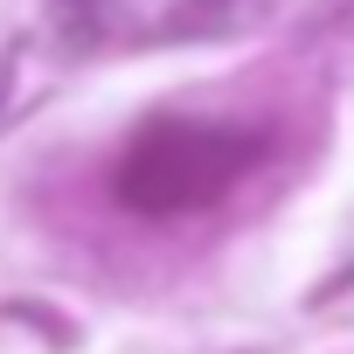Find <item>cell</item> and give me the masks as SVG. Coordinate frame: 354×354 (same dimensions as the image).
Returning <instances> with one entry per match:
<instances>
[{"label": "cell", "instance_id": "6da1fadb", "mask_svg": "<svg viewBox=\"0 0 354 354\" xmlns=\"http://www.w3.org/2000/svg\"><path fill=\"white\" fill-rule=\"evenodd\" d=\"M264 153L257 132L243 125H195V118H160L146 125L125 160H118V202L139 209V216H188V209H209L236 174Z\"/></svg>", "mask_w": 354, "mask_h": 354}, {"label": "cell", "instance_id": "7a4b0ae2", "mask_svg": "<svg viewBox=\"0 0 354 354\" xmlns=\"http://www.w3.org/2000/svg\"><path fill=\"white\" fill-rule=\"evenodd\" d=\"M250 0H181L167 21H160V42H188V35H230L243 28Z\"/></svg>", "mask_w": 354, "mask_h": 354}, {"label": "cell", "instance_id": "3957f363", "mask_svg": "<svg viewBox=\"0 0 354 354\" xmlns=\"http://www.w3.org/2000/svg\"><path fill=\"white\" fill-rule=\"evenodd\" d=\"M8 313H15V319H35V326H42V333H49L56 347H70V340H77V326H70L63 313H49V306H28V299H15Z\"/></svg>", "mask_w": 354, "mask_h": 354}, {"label": "cell", "instance_id": "277c9868", "mask_svg": "<svg viewBox=\"0 0 354 354\" xmlns=\"http://www.w3.org/2000/svg\"><path fill=\"white\" fill-rule=\"evenodd\" d=\"M8 91H15V56H0V111H8Z\"/></svg>", "mask_w": 354, "mask_h": 354}]
</instances>
